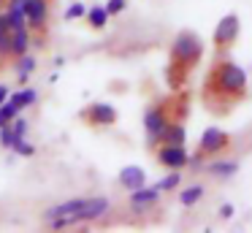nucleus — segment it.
Listing matches in <instances>:
<instances>
[{"label":"nucleus","mask_w":252,"mask_h":233,"mask_svg":"<svg viewBox=\"0 0 252 233\" xmlns=\"http://www.w3.org/2000/svg\"><path fill=\"white\" fill-rule=\"evenodd\" d=\"M247 98V73L228 57H217L203 81V103L212 114L222 117Z\"/></svg>","instance_id":"obj_1"},{"label":"nucleus","mask_w":252,"mask_h":233,"mask_svg":"<svg viewBox=\"0 0 252 233\" xmlns=\"http://www.w3.org/2000/svg\"><path fill=\"white\" fill-rule=\"evenodd\" d=\"M203 57V41L192 30H182L171 43V63H168V79L171 87H182L190 70Z\"/></svg>","instance_id":"obj_2"},{"label":"nucleus","mask_w":252,"mask_h":233,"mask_svg":"<svg viewBox=\"0 0 252 233\" xmlns=\"http://www.w3.org/2000/svg\"><path fill=\"white\" fill-rule=\"evenodd\" d=\"M111 209V200L103 198V195H93V198H84V203L79 206V211L65 217H57V220H46L44 225L49 231H63V228H73V225H82V222H95Z\"/></svg>","instance_id":"obj_3"},{"label":"nucleus","mask_w":252,"mask_h":233,"mask_svg":"<svg viewBox=\"0 0 252 233\" xmlns=\"http://www.w3.org/2000/svg\"><path fill=\"white\" fill-rule=\"evenodd\" d=\"M239 33H241V22L236 14H225L222 19L217 22L214 27V35H212V46H214V57H225L230 49L236 46L239 41Z\"/></svg>","instance_id":"obj_4"},{"label":"nucleus","mask_w":252,"mask_h":233,"mask_svg":"<svg viewBox=\"0 0 252 233\" xmlns=\"http://www.w3.org/2000/svg\"><path fill=\"white\" fill-rule=\"evenodd\" d=\"M171 119H176V117H171L168 103H155V106H149L147 111H144V130H147V141H149L152 149L158 146L160 133H163V128Z\"/></svg>","instance_id":"obj_5"},{"label":"nucleus","mask_w":252,"mask_h":233,"mask_svg":"<svg viewBox=\"0 0 252 233\" xmlns=\"http://www.w3.org/2000/svg\"><path fill=\"white\" fill-rule=\"evenodd\" d=\"M155 160L165 171H185L190 166V152L185 149V144H158L155 146Z\"/></svg>","instance_id":"obj_6"},{"label":"nucleus","mask_w":252,"mask_h":233,"mask_svg":"<svg viewBox=\"0 0 252 233\" xmlns=\"http://www.w3.org/2000/svg\"><path fill=\"white\" fill-rule=\"evenodd\" d=\"M225 149H230V135L220 128H206L201 133L195 155H201L203 160H206V157H217L220 152H225Z\"/></svg>","instance_id":"obj_7"},{"label":"nucleus","mask_w":252,"mask_h":233,"mask_svg":"<svg viewBox=\"0 0 252 233\" xmlns=\"http://www.w3.org/2000/svg\"><path fill=\"white\" fill-rule=\"evenodd\" d=\"M79 117L93 128H111L117 122V108L109 106V103H90L87 108H82Z\"/></svg>","instance_id":"obj_8"},{"label":"nucleus","mask_w":252,"mask_h":233,"mask_svg":"<svg viewBox=\"0 0 252 233\" xmlns=\"http://www.w3.org/2000/svg\"><path fill=\"white\" fill-rule=\"evenodd\" d=\"M25 16H28L30 30H44L49 25V0H28L25 3Z\"/></svg>","instance_id":"obj_9"},{"label":"nucleus","mask_w":252,"mask_h":233,"mask_svg":"<svg viewBox=\"0 0 252 233\" xmlns=\"http://www.w3.org/2000/svg\"><path fill=\"white\" fill-rule=\"evenodd\" d=\"M160 190L158 187H138V190H130V209L136 211H147V209H155L160 203Z\"/></svg>","instance_id":"obj_10"},{"label":"nucleus","mask_w":252,"mask_h":233,"mask_svg":"<svg viewBox=\"0 0 252 233\" xmlns=\"http://www.w3.org/2000/svg\"><path fill=\"white\" fill-rule=\"evenodd\" d=\"M117 182H120L125 190H138V187L147 184V173H144V168H138V166H125L120 171V176H117Z\"/></svg>","instance_id":"obj_11"},{"label":"nucleus","mask_w":252,"mask_h":233,"mask_svg":"<svg viewBox=\"0 0 252 233\" xmlns=\"http://www.w3.org/2000/svg\"><path fill=\"white\" fill-rule=\"evenodd\" d=\"M206 173L212 179H230L239 173V160H209L206 163Z\"/></svg>","instance_id":"obj_12"},{"label":"nucleus","mask_w":252,"mask_h":233,"mask_svg":"<svg viewBox=\"0 0 252 233\" xmlns=\"http://www.w3.org/2000/svg\"><path fill=\"white\" fill-rule=\"evenodd\" d=\"M33 30L30 27H22V30H11V57H25L30 52V43H33Z\"/></svg>","instance_id":"obj_13"},{"label":"nucleus","mask_w":252,"mask_h":233,"mask_svg":"<svg viewBox=\"0 0 252 233\" xmlns=\"http://www.w3.org/2000/svg\"><path fill=\"white\" fill-rule=\"evenodd\" d=\"M185 141H187V128L179 119H171L163 128V133H160L158 144H185Z\"/></svg>","instance_id":"obj_14"},{"label":"nucleus","mask_w":252,"mask_h":233,"mask_svg":"<svg viewBox=\"0 0 252 233\" xmlns=\"http://www.w3.org/2000/svg\"><path fill=\"white\" fill-rule=\"evenodd\" d=\"M84 203V198H71V200H63V203H55L44 211V222L46 220H57V217H65V214H73L79 211V206Z\"/></svg>","instance_id":"obj_15"},{"label":"nucleus","mask_w":252,"mask_h":233,"mask_svg":"<svg viewBox=\"0 0 252 233\" xmlns=\"http://www.w3.org/2000/svg\"><path fill=\"white\" fill-rule=\"evenodd\" d=\"M8 100L14 103V106L22 111V108H28V106H33L35 100H38V92L33 90V87H25V90H19V92H14V95H8Z\"/></svg>","instance_id":"obj_16"},{"label":"nucleus","mask_w":252,"mask_h":233,"mask_svg":"<svg viewBox=\"0 0 252 233\" xmlns=\"http://www.w3.org/2000/svg\"><path fill=\"white\" fill-rule=\"evenodd\" d=\"M203 195H206V187H203V184H190V187H185L179 193V203L182 206H195Z\"/></svg>","instance_id":"obj_17"},{"label":"nucleus","mask_w":252,"mask_h":233,"mask_svg":"<svg viewBox=\"0 0 252 233\" xmlns=\"http://www.w3.org/2000/svg\"><path fill=\"white\" fill-rule=\"evenodd\" d=\"M87 22L93 30H103L106 22H109V11H106V5H93V8L87 11Z\"/></svg>","instance_id":"obj_18"},{"label":"nucleus","mask_w":252,"mask_h":233,"mask_svg":"<svg viewBox=\"0 0 252 233\" xmlns=\"http://www.w3.org/2000/svg\"><path fill=\"white\" fill-rule=\"evenodd\" d=\"M179 184H182V171H168L155 187H158L160 193H171V190H176Z\"/></svg>","instance_id":"obj_19"},{"label":"nucleus","mask_w":252,"mask_h":233,"mask_svg":"<svg viewBox=\"0 0 252 233\" xmlns=\"http://www.w3.org/2000/svg\"><path fill=\"white\" fill-rule=\"evenodd\" d=\"M33 70H35V57H30V52L25 54V57H17V73H19V81H22V84Z\"/></svg>","instance_id":"obj_20"},{"label":"nucleus","mask_w":252,"mask_h":233,"mask_svg":"<svg viewBox=\"0 0 252 233\" xmlns=\"http://www.w3.org/2000/svg\"><path fill=\"white\" fill-rule=\"evenodd\" d=\"M14 155H19V157H33L35 155V146L30 144L28 138H25V135H17V138H14Z\"/></svg>","instance_id":"obj_21"},{"label":"nucleus","mask_w":252,"mask_h":233,"mask_svg":"<svg viewBox=\"0 0 252 233\" xmlns=\"http://www.w3.org/2000/svg\"><path fill=\"white\" fill-rule=\"evenodd\" d=\"M17 114H19V108L14 106L11 100L0 103V128H3V125H11V122H14V117H17Z\"/></svg>","instance_id":"obj_22"},{"label":"nucleus","mask_w":252,"mask_h":233,"mask_svg":"<svg viewBox=\"0 0 252 233\" xmlns=\"http://www.w3.org/2000/svg\"><path fill=\"white\" fill-rule=\"evenodd\" d=\"M3 8H6V5H3ZM8 25H11V30H22V27H28V16L19 14V11H8Z\"/></svg>","instance_id":"obj_23"},{"label":"nucleus","mask_w":252,"mask_h":233,"mask_svg":"<svg viewBox=\"0 0 252 233\" xmlns=\"http://www.w3.org/2000/svg\"><path fill=\"white\" fill-rule=\"evenodd\" d=\"M14 138H17V135H14V128L11 125H3V128H0V146H3V149H11Z\"/></svg>","instance_id":"obj_24"},{"label":"nucleus","mask_w":252,"mask_h":233,"mask_svg":"<svg viewBox=\"0 0 252 233\" xmlns=\"http://www.w3.org/2000/svg\"><path fill=\"white\" fill-rule=\"evenodd\" d=\"M87 14V8H84V3H71L68 5V11H65V19H82V16Z\"/></svg>","instance_id":"obj_25"},{"label":"nucleus","mask_w":252,"mask_h":233,"mask_svg":"<svg viewBox=\"0 0 252 233\" xmlns=\"http://www.w3.org/2000/svg\"><path fill=\"white\" fill-rule=\"evenodd\" d=\"M0 57H11V33H0Z\"/></svg>","instance_id":"obj_26"},{"label":"nucleus","mask_w":252,"mask_h":233,"mask_svg":"<svg viewBox=\"0 0 252 233\" xmlns=\"http://www.w3.org/2000/svg\"><path fill=\"white\" fill-rule=\"evenodd\" d=\"M11 128H14V135H28V119L25 117H14V122H11Z\"/></svg>","instance_id":"obj_27"},{"label":"nucleus","mask_w":252,"mask_h":233,"mask_svg":"<svg viewBox=\"0 0 252 233\" xmlns=\"http://www.w3.org/2000/svg\"><path fill=\"white\" fill-rule=\"evenodd\" d=\"M125 0H109V3H106V11H109V16H117V14H122V11H125Z\"/></svg>","instance_id":"obj_28"},{"label":"nucleus","mask_w":252,"mask_h":233,"mask_svg":"<svg viewBox=\"0 0 252 233\" xmlns=\"http://www.w3.org/2000/svg\"><path fill=\"white\" fill-rule=\"evenodd\" d=\"M220 217H222V220L233 217V206H230V203H222V206H220Z\"/></svg>","instance_id":"obj_29"},{"label":"nucleus","mask_w":252,"mask_h":233,"mask_svg":"<svg viewBox=\"0 0 252 233\" xmlns=\"http://www.w3.org/2000/svg\"><path fill=\"white\" fill-rule=\"evenodd\" d=\"M8 95H11V92H8V87H6V84H0V103H6Z\"/></svg>","instance_id":"obj_30"},{"label":"nucleus","mask_w":252,"mask_h":233,"mask_svg":"<svg viewBox=\"0 0 252 233\" xmlns=\"http://www.w3.org/2000/svg\"><path fill=\"white\" fill-rule=\"evenodd\" d=\"M3 5H6V0H0V8H3Z\"/></svg>","instance_id":"obj_31"}]
</instances>
